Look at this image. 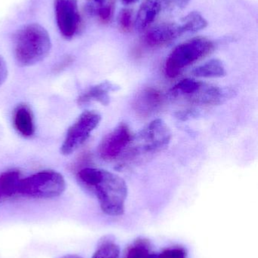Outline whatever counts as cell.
Wrapping results in <instances>:
<instances>
[{"mask_svg": "<svg viewBox=\"0 0 258 258\" xmlns=\"http://www.w3.org/2000/svg\"><path fill=\"white\" fill-rule=\"evenodd\" d=\"M77 178L95 194L105 214L109 216L123 215L128 188L122 177L106 170L87 167L78 171Z\"/></svg>", "mask_w": 258, "mask_h": 258, "instance_id": "obj_1", "label": "cell"}, {"mask_svg": "<svg viewBox=\"0 0 258 258\" xmlns=\"http://www.w3.org/2000/svg\"><path fill=\"white\" fill-rule=\"evenodd\" d=\"M14 55L20 67H30L49 54L51 41L48 31L39 24L20 27L14 36Z\"/></svg>", "mask_w": 258, "mask_h": 258, "instance_id": "obj_2", "label": "cell"}, {"mask_svg": "<svg viewBox=\"0 0 258 258\" xmlns=\"http://www.w3.org/2000/svg\"><path fill=\"white\" fill-rule=\"evenodd\" d=\"M171 132L162 119L151 121L136 136L124 154V160L134 161L162 151L171 142Z\"/></svg>", "mask_w": 258, "mask_h": 258, "instance_id": "obj_3", "label": "cell"}, {"mask_svg": "<svg viewBox=\"0 0 258 258\" xmlns=\"http://www.w3.org/2000/svg\"><path fill=\"white\" fill-rule=\"evenodd\" d=\"M215 44L206 37H195L176 46L165 63V74L169 78L178 77L185 68L207 57Z\"/></svg>", "mask_w": 258, "mask_h": 258, "instance_id": "obj_4", "label": "cell"}, {"mask_svg": "<svg viewBox=\"0 0 258 258\" xmlns=\"http://www.w3.org/2000/svg\"><path fill=\"white\" fill-rule=\"evenodd\" d=\"M66 187L60 173L51 170L35 173L21 179L18 194L36 199H51L63 194Z\"/></svg>", "mask_w": 258, "mask_h": 258, "instance_id": "obj_5", "label": "cell"}, {"mask_svg": "<svg viewBox=\"0 0 258 258\" xmlns=\"http://www.w3.org/2000/svg\"><path fill=\"white\" fill-rule=\"evenodd\" d=\"M101 119L99 113L92 110L81 113L67 132L65 141L61 147L62 154L69 156L78 150L98 127Z\"/></svg>", "mask_w": 258, "mask_h": 258, "instance_id": "obj_6", "label": "cell"}, {"mask_svg": "<svg viewBox=\"0 0 258 258\" xmlns=\"http://www.w3.org/2000/svg\"><path fill=\"white\" fill-rule=\"evenodd\" d=\"M133 135L130 127L121 123L108 134L98 146V153L103 160L111 162L124 156L131 144Z\"/></svg>", "mask_w": 258, "mask_h": 258, "instance_id": "obj_7", "label": "cell"}, {"mask_svg": "<svg viewBox=\"0 0 258 258\" xmlns=\"http://www.w3.org/2000/svg\"><path fill=\"white\" fill-rule=\"evenodd\" d=\"M56 24L65 39H72L80 27L78 0H55Z\"/></svg>", "mask_w": 258, "mask_h": 258, "instance_id": "obj_8", "label": "cell"}, {"mask_svg": "<svg viewBox=\"0 0 258 258\" xmlns=\"http://www.w3.org/2000/svg\"><path fill=\"white\" fill-rule=\"evenodd\" d=\"M234 95L235 91L230 88H221L201 81L198 88L184 100L196 105H218Z\"/></svg>", "mask_w": 258, "mask_h": 258, "instance_id": "obj_9", "label": "cell"}, {"mask_svg": "<svg viewBox=\"0 0 258 258\" xmlns=\"http://www.w3.org/2000/svg\"><path fill=\"white\" fill-rule=\"evenodd\" d=\"M164 102L165 96L162 92L154 88H147L136 95L133 107L137 115L146 117L160 110Z\"/></svg>", "mask_w": 258, "mask_h": 258, "instance_id": "obj_10", "label": "cell"}, {"mask_svg": "<svg viewBox=\"0 0 258 258\" xmlns=\"http://www.w3.org/2000/svg\"><path fill=\"white\" fill-rule=\"evenodd\" d=\"M173 0H144L134 20V27L138 32L148 29L156 21L162 9L169 7Z\"/></svg>", "mask_w": 258, "mask_h": 258, "instance_id": "obj_11", "label": "cell"}, {"mask_svg": "<svg viewBox=\"0 0 258 258\" xmlns=\"http://www.w3.org/2000/svg\"><path fill=\"white\" fill-rule=\"evenodd\" d=\"M181 35L179 24L162 23L148 30L145 41L148 46L159 47L170 43Z\"/></svg>", "mask_w": 258, "mask_h": 258, "instance_id": "obj_12", "label": "cell"}, {"mask_svg": "<svg viewBox=\"0 0 258 258\" xmlns=\"http://www.w3.org/2000/svg\"><path fill=\"white\" fill-rule=\"evenodd\" d=\"M119 89V86L115 83L109 81L103 82L92 86L82 94L77 99V104L80 106H83L95 101L102 105L108 106L110 104L111 92H117Z\"/></svg>", "mask_w": 258, "mask_h": 258, "instance_id": "obj_13", "label": "cell"}, {"mask_svg": "<svg viewBox=\"0 0 258 258\" xmlns=\"http://www.w3.org/2000/svg\"><path fill=\"white\" fill-rule=\"evenodd\" d=\"M13 124L17 132L24 138H31L35 134L33 111L27 104H21L14 110Z\"/></svg>", "mask_w": 258, "mask_h": 258, "instance_id": "obj_14", "label": "cell"}, {"mask_svg": "<svg viewBox=\"0 0 258 258\" xmlns=\"http://www.w3.org/2000/svg\"><path fill=\"white\" fill-rule=\"evenodd\" d=\"M21 179V172L18 170H9L3 172L0 175V198L18 194Z\"/></svg>", "mask_w": 258, "mask_h": 258, "instance_id": "obj_15", "label": "cell"}, {"mask_svg": "<svg viewBox=\"0 0 258 258\" xmlns=\"http://www.w3.org/2000/svg\"><path fill=\"white\" fill-rule=\"evenodd\" d=\"M192 74L199 78H221L227 74L224 63L219 59H212L192 71Z\"/></svg>", "mask_w": 258, "mask_h": 258, "instance_id": "obj_16", "label": "cell"}, {"mask_svg": "<svg viewBox=\"0 0 258 258\" xmlns=\"http://www.w3.org/2000/svg\"><path fill=\"white\" fill-rule=\"evenodd\" d=\"M207 20L201 15V13L193 11L190 13L183 17L181 19V23L180 26V33L181 34L184 33H194L204 30L208 27Z\"/></svg>", "mask_w": 258, "mask_h": 258, "instance_id": "obj_17", "label": "cell"}, {"mask_svg": "<svg viewBox=\"0 0 258 258\" xmlns=\"http://www.w3.org/2000/svg\"><path fill=\"white\" fill-rule=\"evenodd\" d=\"M125 258H158L151 252L149 242L145 239H138L126 251Z\"/></svg>", "mask_w": 258, "mask_h": 258, "instance_id": "obj_18", "label": "cell"}, {"mask_svg": "<svg viewBox=\"0 0 258 258\" xmlns=\"http://www.w3.org/2000/svg\"><path fill=\"white\" fill-rule=\"evenodd\" d=\"M115 10V3L112 0L106 2L104 4L98 7L86 5V11L91 15L98 17L99 21L103 24H109L112 20Z\"/></svg>", "mask_w": 258, "mask_h": 258, "instance_id": "obj_19", "label": "cell"}, {"mask_svg": "<svg viewBox=\"0 0 258 258\" xmlns=\"http://www.w3.org/2000/svg\"><path fill=\"white\" fill-rule=\"evenodd\" d=\"M120 248L118 245L109 240L102 241L92 258H119Z\"/></svg>", "mask_w": 258, "mask_h": 258, "instance_id": "obj_20", "label": "cell"}, {"mask_svg": "<svg viewBox=\"0 0 258 258\" xmlns=\"http://www.w3.org/2000/svg\"><path fill=\"white\" fill-rule=\"evenodd\" d=\"M133 26L134 20L132 10L127 8L121 9L118 15V27L120 30L124 33H129L131 31Z\"/></svg>", "mask_w": 258, "mask_h": 258, "instance_id": "obj_21", "label": "cell"}, {"mask_svg": "<svg viewBox=\"0 0 258 258\" xmlns=\"http://www.w3.org/2000/svg\"><path fill=\"white\" fill-rule=\"evenodd\" d=\"M187 253L184 248L181 247H174L165 249L160 254H158V258H186Z\"/></svg>", "mask_w": 258, "mask_h": 258, "instance_id": "obj_22", "label": "cell"}, {"mask_svg": "<svg viewBox=\"0 0 258 258\" xmlns=\"http://www.w3.org/2000/svg\"><path fill=\"white\" fill-rule=\"evenodd\" d=\"M198 116V113L195 110H183V111H179L175 113L176 118L181 121L189 120V119L197 117Z\"/></svg>", "mask_w": 258, "mask_h": 258, "instance_id": "obj_23", "label": "cell"}, {"mask_svg": "<svg viewBox=\"0 0 258 258\" xmlns=\"http://www.w3.org/2000/svg\"><path fill=\"white\" fill-rule=\"evenodd\" d=\"M8 77V68L5 59L0 55V86L6 82Z\"/></svg>", "mask_w": 258, "mask_h": 258, "instance_id": "obj_24", "label": "cell"}, {"mask_svg": "<svg viewBox=\"0 0 258 258\" xmlns=\"http://www.w3.org/2000/svg\"><path fill=\"white\" fill-rule=\"evenodd\" d=\"M73 61H74V58H73L72 56H67L60 63H58L57 66L55 68V71L56 73L61 72V71L65 70V68H68L69 65H71Z\"/></svg>", "mask_w": 258, "mask_h": 258, "instance_id": "obj_25", "label": "cell"}, {"mask_svg": "<svg viewBox=\"0 0 258 258\" xmlns=\"http://www.w3.org/2000/svg\"><path fill=\"white\" fill-rule=\"evenodd\" d=\"M192 0H173L174 4L180 9H183L186 8Z\"/></svg>", "mask_w": 258, "mask_h": 258, "instance_id": "obj_26", "label": "cell"}, {"mask_svg": "<svg viewBox=\"0 0 258 258\" xmlns=\"http://www.w3.org/2000/svg\"><path fill=\"white\" fill-rule=\"evenodd\" d=\"M87 4L94 6V7H98L106 3L107 0H87Z\"/></svg>", "mask_w": 258, "mask_h": 258, "instance_id": "obj_27", "label": "cell"}, {"mask_svg": "<svg viewBox=\"0 0 258 258\" xmlns=\"http://www.w3.org/2000/svg\"><path fill=\"white\" fill-rule=\"evenodd\" d=\"M137 0H122V3H124V5H131L133 4V3H136Z\"/></svg>", "mask_w": 258, "mask_h": 258, "instance_id": "obj_28", "label": "cell"}, {"mask_svg": "<svg viewBox=\"0 0 258 258\" xmlns=\"http://www.w3.org/2000/svg\"><path fill=\"white\" fill-rule=\"evenodd\" d=\"M62 258H82L80 256L76 255V254H68V255L64 256Z\"/></svg>", "mask_w": 258, "mask_h": 258, "instance_id": "obj_29", "label": "cell"}]
</instances>
